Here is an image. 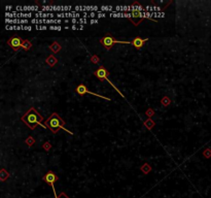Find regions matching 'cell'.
Listing matches in <instances>:
<instances>
[{
  "label": "cell",
  "instance_id": "cell-1",
  "mask_svg": "<svg viewBox=\"0 0 211 198\" xmlns=\"http://www.w3.org/2000/svg\"><path fill=\"white\" fill-rule=\"evenodd\" d=\"M21 120L26 126H28L32 130H34L37 126H41V127L45 128L44 124H41V122L43 121V117L34 107H30L29 111L22 116Z\"/></svg>",
  "mask_w": 211,
  "mask_h": 198
},
{
  "label": "cell",
  "instance_id": "cell-2",
  "mask_svg": "<svg viewBox=\"0 0 211 198\" xmlns=\"http://www.w3.org/2000/svg\"><path fill=\"white\" fill-rule=\"evenodd\" d=\"M43 124H44L45 128L50 129V131H52V133H54V134L57 133V132H59L61 129L66 130V128L64 127V126H65V122L61 119V117H60L57 112H53L50 117L45 120V122ZM66 131H67L68 133H70V134H73L72 132H70V131H68V130H66Z\"/></svg>",
  "mask_w": 211,
  "mask_h": 198
},
{
  "label": "cell",
  "instance_id": "cell-3",
  "mask_svg": "<svg viewBox=\"0 0 211 198\" xmlns=\"http://www.w3.org/2000/svg\"><path fill=\"white\" fill-rule=\"evenodd\" d=\"M99 42L107 49V51H110L113 44H116V43H121V44H131V41H121V40H116L114 39L112 36L110 35H106V36L102 37L99 39Z\"/></svg>",
  "mask_w": 211,
  "mask_h": 198
},
{
  "label": "cell",
  "instance_id": "cell-4",
  "mask_svg": "<svg viewBox=\"0 0 211 198\" xmlns=\"http://www.w3.org/2000/svg\"><path fill=\"white\" fill-rule=\"evenodd\" d=\"M94 75H95L96 77H98L99 80H101V81H104V80H105V81H107V83H109V84H110V85H111V86L113 87L114 89H115V91H117V93H120V94H121V95L124 97V94H122V93H121V91H120V90H119V89H117V88L114 86L111 82L108 80V75H109V73H108V71L105 69V67H103V66H102V67H100L99 69H97L96 71H94Z\"/></svg>",
  "mask_w": 211,
  "mask_h": 198
},
{
  "label": "cell",
  "instance_id": "cell-5",
  "mask_svg": "<svg viewBox=\"0 0 211 198\" xmlns=\"http://www.w3.org/2000/svg\"><path fill=\"white\" fill-rule=\"evenodd\" d=\"M42 180H43V182H45L47 184H49L52 187V189H53V192H54V195H55V198H58V195H57V193H56V190H55V183L59 180V177H58V175L56 174V173L54 172V171H48V172L45 173V175L42 177Z\"/></svg>",
  "mask_w": 211,
  "mask_h": 198
},
{
  "label": "cell",
  "instance_id": "cell-6",
  "mask_svg": "<svg viewBox=\"0 0 211 198\" xmlns=\"http://www.w3.org/2000/svg\"><path fill=\"white\" fill-rule=\"evenodd\" d=\"M75 91H76V93H77L78 95H80V96H84L85 94H91V95L97 96V97H99V98L105 99V100H111V99L108 98V97H104V96H102V95L96 94V93H94V92H91V91L88 89L87 87H86V85H84V84H80V85H78V86L75 88Z\"/></svg>",
  "mask_w": 211,
  "mask_h": 198
},
{
  "label": "cell",
  "instance_id": "cell-7",
  "mask_svg": "<svg viewBox=\"0 0 211 198\" xmlns=\"http://www.w3.org/2000/svg\"><path fill=\"white\" fill-rule=\"evenodd\" d=\"M23 40H24V39H22L20 36L14 35V36L11 37V38L8 39L7 44H8L9 47H12L13 49H14V51H19V49H21V47H22Z\"/></svg>",
  "mask_w": 211,
  "mask_h": 198
},
{
  "label": "cell",
  "instance_id": "cell-8",
  "mask_svg": "<svg viewBox=\"0 0 211 198\" xmlns=\"http://www.w3.org/2000/svg\"><path fill=\"white\" fill-rule=\"evenodd\" d=\"M146 41H148V38H141L140 36H136L131 41V44H133V47L135 49H140L143 48V46Z\"/></svg>",
  "mask_w": 211,
  "mask_h": 198
},
{
  "label": "cell",
  "instance_id": "cell-9",
  "mask_svg": "<svg viewBox=\"0 0 211 198\" xmlns=\"http://www.w3.org/2000/svg\"><path fill=\"white\" fill-rule=\"evenodd\" d=\"M143 18H144V16L139 11H134V12H132V18H130V20L133 22V24L135 26H137L143 20Z\"/></svg>",
  "mask_w": 211,
  "mask_h": 198
},
{
  "label": "cell",
  "instance_id": "cell-10",
  "mask_svg": "<svg viewBox=\"0 0 211 198\" xmlns=\"http://www.w3.org/2000/svg\"><path fill=\"white\" fill-rule=\"evenodd\" d=\"M57 58L55 57V56H53V55H50V56H49L48 57V59H47V64L50 66V67H53L56 63H57Z\"/></svg>",
  "mask_w": 211,
  "mask_h": 198
},
{
  "label": "cell",
  "instance_id": "cell-11",
  "mask_svg": "<svg viewBox=\"0 0 211 198\" xmlns=\"http://www.w3.org/2000/svg\"><path fill=\"white\" fill-rule=\"evenodd\" d=\"M32 48V43L29 41V40H23V42H22V47H21V49H25V51H29V49Z\"/></svg>",
  "mask_w": 211,
  "mask_h": 198
},
{
  "label": "cell",
  "instance_id": "cell-12",
  "mask_svg": "<svg viewBox=\"0 0 211 198\" xmlns=\"http://www.w3.org/2000/svg\"><path fill=\"white\" fill-rule=\"evenodd\" d=\"M50 49L54 54H56V53L60 52V49H61V46H60L58 42H54V43L50 47Z\"/></svg>",
  "mask_w": 211,
  "mask_h": 198
},
{
  "label": "cell",
  "instance_id": "cell-13",
  "mask_svg": "<svg viewBox=\"0 0 211 198\" xmlns=\"http://www.w3.org/2000/svg\"><path fill=\"white\" fill-rule=\"evenodd\" d=\"M8 176H9V173L6 172L5 169H2V170H1V181H2V182H4Z\"/></svg>",
  "mask_w": 211,
  "mask_h": 198
},
{
  "label": "cell",
  "instance_id": "cell-14",
  "mask_svg": "<svg viewBox=\"0 0 211 198\" xmlns=\"http://www.w3.org/2000/svg\"><path fill=\"white\" fill-rule=\"evenodd\" d=\"M144 125H145V126H146V127L148 128L149 130H150V129H151V128L153 127V125H155V124H153V122H152L151 120H147V121H146V122L144 123Z\"/></svg>",
  "mask_w": 211,
  "mask_h": 198
},
{
  "label": "cell",
  "instance_id": "cell-15",
  "mask_svg": "<svg viewBox=\"0 0 211 198\" xmlns=\"http://www.w3.org/2000/svg\"><path fill=\"white\" fill-rule=\"evenodd\" d=\"M26 143H27L29 147L32 146V145L34 143V138H33V137H28L27 140H26Z\"/></svg>",
  "mask_w": 211,
  "mask_h": 198
},
{
  "label": "cell",
  "instance_id": "cell-16",
  "mask_svg": "<svg viewBox=\"0 0 211 198\" xmlns=\"http://www.w3.org/2000/svg\"><path fill=\"white\" fill-rule=\"evenodd\" d=\"M169 103H170V99L168 98V97H164V98L162 99V104H163V105L166 106V105H168Z\"/></svg>",
  "mask_w": 211,
  "mask_h": 198
},
{
  "label": "cell",
  "instance_id": "cell-17",
  "mask_svg": "<svg viewBox=\"0 0 211 198\" xmlns=\"http://www.w3.org/2000/svg\"><path fill=\"white\" fill-rule=\"evenodd\" d=\"M91 61L93 62V63H99L100 59L96 56V55H94V56H92V58H91Z\"/></svg>",
  "mask_w": 211,
  "mask_h": 198
},
{
  "label": "cell",
  "instance_id": "cell-18",
  "mask_svg": "<svg viewBox=\"0 0 211 198\" xmlns=\"http://www.w3.org/2000/svg\"><path fill=\"white\" fill-rule=\"evenodd\" d=\"M144 165H145V166L141 168V169H142V171H143L144 173H148V171L150 170V167H149L147 164H144Z\"/></svg>",
  "mask_w": 211,
  "mask_h": 198
},
{
  "label": "cell",
  "instance_id": "cell-19",
  "mask_svg": "<svg viewBox=\"0 0 211 198\" xmlns=\"http://www.w3.org/2000/svg\"><path fill=\"white\" fill-rule=\"evenodd\" d=\"M204 156L206 157V158H210V156H211V151L208 148V150H206L205 152H204Z\"/></svg>",
  "mask_w": 211,
  "mask_h": 198
},
{
  "label": "cell",
  "instance_id": "cell-20",
  "mask_svg": "<svg viewBox=\"0 0 211 198\" xmlns=\"http://www.w3.org/2000/svg\"><path fill=\"white\" fill-rule=\"evenodd\" d=\"M58 198H69V196H68V195H66V193L61 192V193H60V195L58 196Z\"/></svg>",
  "mask_w": 211,
  "mask_h": 198
},
{
  "label": "cell",
  "instance_id": "cell-21",
  "mask_svg": "<svg viewBox=\"0 0 211 198\" xmlns=\"http://www.w3.org/2000/svg\"><path fill=\"white\" fill-rule=\"evenodd\" d=\"M152 113H153V111H151V110H149V111H146V115H147V117H151V116H152Z\"/></svg>",
  "mask_w": 211,
  "mask_h": 198
}]
</instances>
